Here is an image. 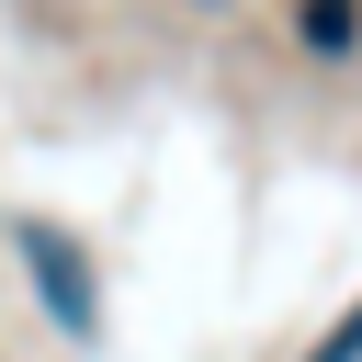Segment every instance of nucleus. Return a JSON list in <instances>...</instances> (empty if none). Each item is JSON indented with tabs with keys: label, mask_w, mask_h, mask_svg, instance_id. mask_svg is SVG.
I'll use <instances>...</instances> for the list:
<instances>
[{
	"label": "nucleus",
	"mask_w": 362,
	"mask_h": 362,
	"mask_svg": "<svg viewBox=\"0 0 362 362\" xmlns=\"http://www.w3.org/2000/svg\"><path fill=\"white\" fill-rule=\"evenodd\" d=\"M317 362H362V305H351V317H339V328L317 339Z\"/></svg>",
	"instance_id": "3"
},
{
	"label": "nucleus",
	"mask_w": 362,
	"mask_h": 362,
	"mask_svg": "<svg viewBox=\"0 0 362 362\" xmlns=\"http://www.w3.org/2000/svg\"><path fill=\"white\" fill-rule=\"evenodd\" d=\"M294 34H305V57H351L362 45V0H305Z\"/></svg>",
	"instance_id": "2"
},
{
	"label": "nucleus",
	"mask_w": 362,
	"mask_h": 362,
	"mask_svg": "<svg viewBox=\"0 0 362 362\" xmlns=\"http://www.w3.org/2000/svg\"><path fill=\"white\" fill-rule=\"evenodd\" d=\"M11 249L34 260V294H45V317H57L68 339H90V328H102V294H90V260H79V238H68V226H45V215H11Z\"/></svg>",
	"instance_id": "1"
}]
</instances>
